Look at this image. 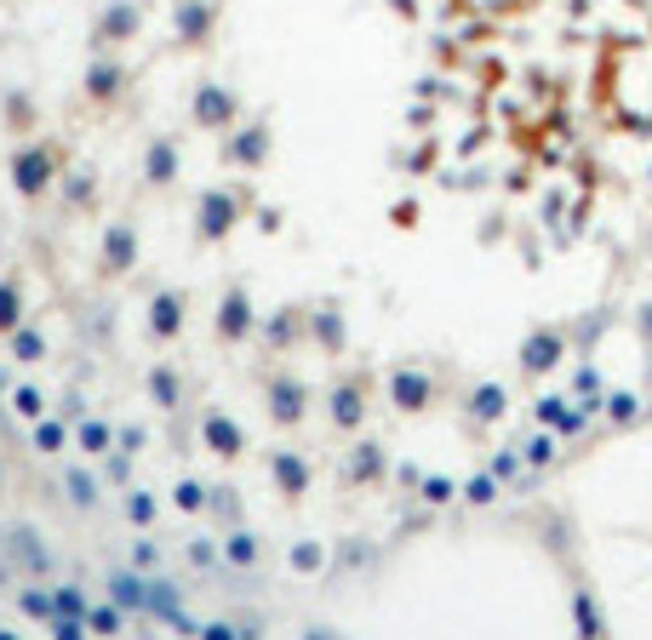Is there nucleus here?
<instances>
[{
    "label": "nucleus",
    "instance_id": "1",
    "mask_svg": "<svg viewBox=\"0 0 652 640\" xmlns=\"http://www.w3.org/2000/svg\"><path fill=\"white\" fill-rule=\"evenodd\" d=\"M41 183H46V154H24V160H18V189L35 194Z\"/></svg>",
    "mask_w": 652,
    "mask_h": 640
},
{
    "label": "nucleus",
    "instance_id": "6",
    "mask_svg": "<svg viewBox=\"0 0 652 640\" xmlns=\"http://www.w3.org/2000/svg\"><path fill=\"white\" fill-rule=\"evenodd\" d=\"M18 355L35 360V355H41V337H35V332H18Z\"/></svg>",
    "mask_w": 652,
    "mask_h": 640
},
{
    "label": "nucleus",
    "instance_id": "5",
    "mask_svg": "<svg viewBox=\"0 0 652 640\" xmlns=\"http://www.w3.org/2000/svg\"><path fill=\"white\" fill-rule=\"evenodd\" d=\"M18 320V286H0V332H12Z\"/></svg>",
    "mask_w": 652,
    "mask_h": 640
},
{
    "label": "nucleus",
    "instance_id": "4",
    "mask_svg": "<svg viewBox=\"0 0 652 640\" xmlns=\"http://www.w3.org/2000/svg\"><path fill=\"white\" fill-rule=\"evenodd\" d=\"M177 309H183L177 298H160L155 303V332H177Z\"/></svg>",
    "mask_w": 652,
    "mask_h": 640
},
{
    "label": "nucleus",
    "instance_id": "7",
    "mask_svg": "<svg viewBox=\"0 0 652 640\" xmlns=\"http://www.w3.org/2000/svg\"><path fill=\"white\" fill-rule=\"evenodd\" d=\"M18 411H24V417H35V411H41V394H35V389H24V394H18Z\"/></svg>",
    "mask_w": 652,
    "mask_h": 640
},
{
    "label": "nucleus",
    "instance_id": "3",
    "mask_svg": "<svg viewBox=\"0 0 652 640\" xmlns=\"http://www.w3.org/2000/svg\"><path fill=\"white\" fill-rule=\"evenodd\" d=\"M200 218H206V235H224V229H229V224H224V218H229V200H206Z\"/></svg>",
    "mask_w": 652,
    "mask_h": 640
},
{
    "label": "nucleus",
    "instance_id": "2",
    "mask_svg": "<svg viewBox=\"0 0 652 640\" xmlns=\"http://www.w3.org/2000/svg\"><path fill=\"white\" fill-rule=\"evenodd\" d=\"M206 441H217V446H224V458H235V452H241L235 423H224V417H212V423H206Z\"/></svg>",
    "mask_w": 652,
    "mask_h": 640
}]
</instances>
